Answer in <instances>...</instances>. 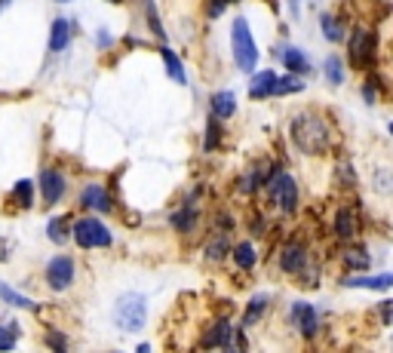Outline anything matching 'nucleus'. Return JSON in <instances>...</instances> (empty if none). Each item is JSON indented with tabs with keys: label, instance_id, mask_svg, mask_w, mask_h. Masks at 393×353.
<instances>
[{
	"label": "nucleus",
	"instance_id": "nucleus-19",
	"mask_svg": "<svg viewBox=\"0 0 393 353\" xmlns=\"http://www.w3.org/2000/svg\"><path fill=\"white\" fill-rule=\"evenodd\" d=\"M283 62H286V68L289 71H298V74H304V71H311V65H307V55L301 52V50H292V46H289V50L283 52Z\"/></svg>",
	"mask_w": 393,
	"mask_h": 353
},
{
	"label": "nucleus",
	"instance_id": "nucleus-27",
	"mask_svg": "<svg viewBox=\"0 0 393 353\" xmlns=\"http://www.w3.org/2000/svg\"><path fill=\"white\" fill-rule=\"evenodd\" d=\"M16 338H18V326H16V323L0 326V350H13L16 347Z\"/></svg>",
	"mask_w": 393,
	"mask_h": 353
},
{
	"label": "nucleus",
	"instance_id": "nucleus-18",
	"mask_svg": "<svg viewBox=\"0 0 393 353\" xmlns=\"http://www.w3.org/2000/svg\"><path fill=\"white\" fill-rule=\"evenodd\" d=\"M0 301H6V304H13V308H28V310H34L37 304L28 298V295H22V292H16V289H9V286H4L0 283Z\"/></svg>",
	"mask_w": 393,
	"mask_h": 353
},
{
	"label": "nucleus",
	"instance_id": "nucleus-5",
	"mask_svg": "<svg viewBox=\"0 0 393 353\" xmlns=\"http://www.w3.org/2000/svg\"><path fill=\"white\" fill-rule=\"evenodd\" d=\"M74 240H77V246L83 249H99V246H111V230L101 225L99 218H80L74 221Z\"/></svg>",
	"mask_w": 393,
	"mask_h": 353
},
{
	"label": "nucleus",
	"instance_id": "nucleus-37",
	"mask_svg": "<svg viewBox=\"0 0 393 353\" xmlns=\"http://www.w3.org/2000/svg\"><path fill=\"white\" fill-rule=\"evenodd\" d=\"M59 4H68V0H59Z\"/></svg>",
	"mask_w": 393,
	"mask_h": 353
},
{
	"label": "nucleus",
	"instance_id": "nucleus-1",
	"mask_svg": "<svg viewBox=\"0 0 393 353\" xmlns=\"http://www.w3.org/2000/svg\"><path fill=\"white\" fill-rule=\"evenodd\" d=\"M292 142L301 147L304 154H320L326 151V145H329V126L323 123L316 114H298L292 120Z\"/></svg>",
	"mask_w": 393,
	"mask_h": 353
},
{
	"label": "nucleus",
	"instance_id": "nucleus-31",
	"mask_svg": "<svg viewBox=\"0 0 393 353\" xmlns=\"http://www.w3.org/2000/svg\"><path fill=\"white\" fill-rule=\"evenodd\" d=\"M172 225H175V228H182V230H191V225H194L191 209H184V212H179V215H172Z\"/></svg>",
	"mask_w": 393,
	"mask_h": 353
},
{
	"label": "nucleus",
	"instance_id": "nucleus-24",
	"mask_svg": "<svg viewBox=\"0 0 393 353\" xmlns=\"http://www.w3.org/2000/svg\"><path fill=\"white\" fill-rule=\"evenodd\" d=\"M265 308H267V298H265V295H255V298L249 301V310L243 313V329L252 326V323H258V317L265 313Z\"/></svg>",
	"mask_w": 393,
	"mask_h": 353
},
{
	"label": "nucleus",
	"instance_id": "nucleus-20",
	"mask_svg": "<svg viewBox=\"0 0 393 353\" xmlns=\"http://www.w3.org/2000/svg\"><path fill=\"white\" fill-rule=\"evenodd\" d=\"M46 237H50L52 240V243H68V218H52L50 221V225H46Z\"/></svg>",
	"mask_w": 393,
	"mask_h": 353
},
{
	"label": "nucleus",
	"instance_id": "nucleus-12",
	"mask_svg": "<svg viewBox=\"0 0 393 353\" xmlns=\"http://www.w3.org/2000/svg\"><path fill=\"white\" fill-rule=\"evenodd\" d=\"M274 86H277V74L267 68V71H258L255 77H252L249 92H252V99H267V96H274Z\"/></svg>",
	"mask_w": 393,
	"mask_h": 353
},
{
	"label": "nucleus",
	"instance_id": "nucleus-38",
	"mask_svg": "<svg viewBox=\"0 0 393 353\" xmlns=\"http://www.w3.org/2000/svg\"><path fill=\"white\" fill-rule=\"evenodd\" d=\"M111 4H117V0H111Z\"/></svg>",
	"mask_w": 393,
	"mask_h": 353
},
{
	"label": "nucleus",
	"instance_id": "nucleus-6",
	"mask_svg": "<svg viewBox=\"0 0 393 353\" xmlns=\"http://www.w3.org/2000/svg\"><path fill=\"white\" fill-rule=\"evenodd\" d=\"M46 283H50L55 292H65L74 283V262L68 255H55L52 262L46 264Z\"/></svg>",
	"mask_w": 393,
	"mask_h": 353
},
{
	"label": "nucleus",
	"instance_id": "nucleus-4",
	"mask_svg": "<svg viewBox=\"0 0 393 353\" xmlns=\"http://www.w3.org/2000/svg\"><path fill=\"white\" fill-rule=\"evenodd\" d=\"M267 194L279 212H295L298 206V184L289 172H270L267 175Z\"/></svg>",
	"mask_w": 393,
	"mask_h": 353
},
{
	"label": "nucleus",
	"instance_id": "nucleus-35",
	"mask_svg": "<svg viewBox=\"0 0 393 353\" xmlns=\"http://www.w3.org/2000/svg\"><path fill=\"white\" fill-rule=\"evenodd\" d=\"M381 320L390 323V301H381Z\"/></svg>",
	"mask_w": 393,
	"mask_h": 353
},
{
	"label": "nucleus",
	"instance_id": "nucleus-32",
	"mask_svg": "<svg viewBox=\"0 0 393 353\" xmlns=\"http://www.w3.org/2000/svg\"><path fill=\"white\" fill-rule=\"evenodd\" d=\"M224 6H228V0H206V13H209L212 18L224 13Z\"/></svg>",
	"mask_w": 393,
	"mask_h": 353
},
{
	"label": "nucleus",
	"instance_id": "nucleus-22",
	"mask_svg": "<svg viewBox=\"0 0 393 353\" xmlns=\"http://www.w3.org/2000/svg\"><path fill=\"white\" fill-rule=\"evenodd\" d=\"M323 71H326V80H329L332 86L344 83V65H341L338 55H329V59H326V65H323Z\"/></svg>",
	"mask_w": 393,
	"mask_h": 353
},
{
	"label": "nucleus",
	"instance_id": "nucleus-7",
	"mask_svg": "<svg viewBox=\"0 0 393 353\" xmlns=\"http://www.w3.org/2000/svg\"><path fill=\"white\" fill-rule=\"evenodd\" d=\"M292 323H295V329L301 332L304 338H314L316 332H320V313H316L314 304H307V301H295L292 304Z\"/></svg>",
	"mask_w": 393,
	"mask_h": 353
},
{
	"label": "nucleus",
	"instance_id": "nucleus-39",
	"mask_svg": "<svg viewBox=\"0 0 393 353\" xmlns=\"http://www.w3.org/2000/svg\"><path fill=\"white\" fill-rule=\"evenodd\" d=\"M228 4H233V0H228Z\"/></svg>",
	"mask_w": 393,
	"mask_h": 353
},
{
	"label": "nucleus",
	"instance_id": "nucleus-2",
	"mask_svg": "<svg viewBox=\"0 0 393 353\" xmlns=\"http://www.w3.org/2000/svg\"><path fill=\"white\" fill-rule=\"evenodd\" d=\"M114 323H117V329H123V332H142V326L148 323L145 295H138V292L120 295L114 304Z\"/></svg>",
	"mask_w": 393,
	"mask_h": 353
},
{
	"label": "nucleus",
	"instance_id": "nucleus-15",
	"mask_svg": "<svg viewBox=\"0 0 393 353\" xmlns=\"http://www.w3.org/2000/svg\"><path fill=\"white\" fill-rule=\"evenodd\" d=\"M231 344V326H228V320H221V323H215L212 332L203 338V347H228Z\"/></svg>",
	"mask_w": 393,
	"mask_h": 353
},
{
	"label": "nucleus",
	"instance_id": "nucleus-26",
	"mask_svg": "<svg viewBox=\"0 0 393 353\" xmlns=\"http://www.w3.org/2000/svg\"><path fill=\"white\" fill-rule=\"evenodd\" d=\"M233 262H237L240 267H255V249H252L249 243H240L237 249H233Z\"/></svg>",
	"mask_w": 393,
	"mask_h": 353
},
{
	"label": "nucleus",
	"instance_id": "nucleus-28",
	"mask_svg": "<svg viewBox=\"0 0 393 353\" xmlns=\"http://www.w3.org/2000/svg\"><path fill=\"white\" fill-rule=\"evenodd\" d=\"M301 89H304V83H301V80H298V77H295V74H292V77H286V80H279V77H277L274 96H286V92H301Z\"/></svg>",
	"mask_w": 393,
	"mask_h": 353
},
{
	"label": "nucleus",
	"instance_id": "nucleus-25",
	"mask_svg": "<svg viewBox=\"0 0 393 353\" xmlns=\"http://www.w3.org/2000/svg\"><path fill=\"white\" fill-rule=\"evenodd\" d=\"M320 22H323V31H326V37H329L332 43H338V40H344V25L338 22V18L335 16H320Z\"/></svg>",
	"mask_w": 393,
	"mask_h": 353
},
{
	"label": "nucleus",
	"instance_id": "nucleus-8",
	"mask_svg": "<svg viewBox=\"0 0 393 353\" xmlns=\"http://www.w3.org/2000/svg\"><path fill=\"white\" fill-rule=\"evenodd\" d=\"M372 50H375V34L360 28V31L350 34V59L353 65H366L372 59Z\"/></svg>",
	"mask_w": 393,
	"mask_h": 353
},
{
	"label": "nucleus",
	"instance_id": "nucleus-30",
	"mask_svg": "<svg viewBox=\"0 0 393 353\" xmlns=\"http://www.w3.org/2000/svg\"><path fill=\"white\" fill-rule=\"evenodd\" d=\"M224 252H228V240L218 237V240H212L209 249H206V255L212 258V262H218V258H224Z\"/></svg>",
	"mask_w": 393,
	"mask_h": 353
},
{
	"label": "nucleus",
	"instance_id": "nucleus-36",
	"mask_svg": "<svg viewBox=\"0 0 393 353\" xmlns=\"http://www.w3.org/2000/svg\"><path fill=\"white\" fill-rule=\"evenodd\" d=\"M96 43H99V46H111V37H108V31H101V37H96Z\"/></svg>",
	"mask_w": 393,
	"mask_h": 353
},
{
	"label": "nucleus",
	"instance_id": "nucleus-13",
	"mask_svg": "<svg viewBox=\"0 0 393 353\" xmlns=\"http://www.w3.org/2000/svg\"><path fill=\"white\" fill-rule=\"evenodd\" d=\"M83 206H87V209H96V212H108V209H111L108 191L101 188V184H89V188L83 191Z\"/></svg>",
	"mask_w": 393,
	"mask_h": 353
},
{
	"label": "nucleus",
	"instance_id": "nucleus-3",
	"mask_svg": "<svg viewBox=\"0 0 393 353\" xmlns=\"http://www.w3.org/2000/svg\"><path fill=\"white\" fill-rule=\"evenodd\" d=\"M231 46H233V59H237V68L240 71H255L258 65V46L252 40V28L246 18H233V28H231Z\"/></svg>",
	"mask_w": 393,
	"mask_h": 353
},
{
	"label": "nucleus",
	"instance_id": "nucleus-16",
	"mask_svg": "<svg viewBox=\"0 0 393 353\" xmlns=\"http://www.w3.org/2000/svg\"><path fill=\"white\" fill-rule=\"evenodd\" d=\"M353 289H390L393 286V276L390 274H381V276H357V280H344Z\"/></svg>",
	"mask_w": 393,
	"mask_h": 353
},
{
	"label": "nucleus",
	"instance_id": "nucleus-29",
	"mask_svg": "<svg viewBox=\"0 0 393 353\" xmlns=\"http://www.w3.org/2000/svg\"><path fill=\"white\" fill-rule=\"evenodd\" d=\"M344 264L348 267H369L372 258L366 252H360V249H350V252H344Z\"/></svg>",
	"mask_w": 393,
	"mask_h": 353
},
{
	"label": "nucleus",
	"instance_id": "nucleus-33",
	"mask_svg": "<svg viewBox=\"0 0 393 353\" xmlns=\"http://www.w3.org/2000/svg\"><path fill=\"white\" fill-rule=\"evenodd\" d=\"M6 258H9V240L0 237V262H6Z\"/></svg>",
	"mask_w": 393,
	"mask_h": 353
},
{
	"label": "nucleus",
	"instance_id": "nucleus-17",
	"mask_svg": "<svg viewBox=\"0 0 393 353\" xmlns=\"http://www.w3.org/2000/svg\"><path fill=\"white\" fill-rule=\"evenodd\" d=\"M163 62H166V71H170V77L175 80V83H188V74H184V68H182V59L175 55L172 50H163Z\"/></svg>",
	"mask_w": 393,
	"mask_h": 353
},
{
	"label": "nucleus",
	"instance_id": "nucleus-9",
	"mask_svg": "<svg viewBox=\"0 0 393 353\" xmlns=\"http://www.w3.org/2000/svg\"><path fill=\"white\" fill-rule=\"evenodd\" d=\"M40 194H43L46 203H59L65 197V179H62V172L46 169L40 175Z\"/></svg>",
	"mask_w": 393,
	"mask_h": 353
},
{
	"label": "nucleus",
	"instance_id": "nucleus-10",
	"mask_svg": "<svg viewBox=\"0 0 393 353\" xmlns=\"http://www.w3.org/2000/svg\"><path fill=\"white\" fill-rule=\"evenodd\" d=\"M307 255H304V246L301 243H286L283 252H279V267H283L286 274H298L304 267Z\"/></svg>",
	"mask_w": 393,
	"mask_h": 353
},
{
	"label": "nucleus",
	"instance_id": "nucleus-11",
	"mask_svg": "<svg viewBox=\"0 0 393 353\" xmlns=\"http://www.w3.org/2000/svg\"><path fill=\"white\" fill-rule=\"evenodd\" d=\"M233 111H237V96L231 89H221L212 96V117L215 120H228Z\"/></svg>",
	"mask_w": 393,
	"mask_h": 353
},
{
	"label": "nucleus",
	"instance_id": "nucleus-23",
	"mask_svg": "<svg viewBox=\"0 0 393 353\" xmlns=\"http://www.w3.org/2000/svg\"><path fill=\"white\" fill-rule=\"evenodd\" d=\"M13 197H16V203L22 209H31V200H34V184L28 181V179H22V181H16V188H13Z\"/></svg>",
	"mask_w": 393,
	"mask_h": 353
},
{
	"label": "nucleus",
	"instance_id": "nucleus-34",
	"mask_svg": "<svg viewBox=\"0 0 393 353\" xmlns=\"http://www.w3.org/2000/svg\"><path fill=\"white\" fill-rule=\"evenodd\" d=\"M46 341H50V344H52L55 350H65V338H62V335H50Z\"/></svg>",
	"mask_w": 393,
	"mask_h": 353
},
{
	"label": "nucleus",
	"instance_id": "nucleus-14",
	"mask_svg": "<svg viewBox=\"0 0 393 353\" xmlns=\"http://www.w3.org/2000/svg\"><path fill=\"white\" fill-rule=\"evenodd\" d=\"M71 40V25L65 22V18H55L52 22V31H50V50L52 52H62L65 46Z\"/></svg>",
	"mask_w": 393,
	"mask_h": 353
},
{
	"label": "nucleus",
	"instance_id": "nucleus-21",
	"mask_svg": "<svg viewBox=\"0 0 393 353\" xmlns=\"http://www.w3.org/2000/svg\"><path fill=\"white\" fill-rule=\"evenodd\" d=\"M335 230H338V237H353V234H357V218H353L350 209L338 212V218H335Z\"/></svg>",
	"mask_w": 393,
	"mask_h": 353
}]
</instances>
